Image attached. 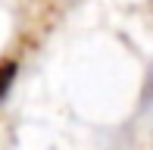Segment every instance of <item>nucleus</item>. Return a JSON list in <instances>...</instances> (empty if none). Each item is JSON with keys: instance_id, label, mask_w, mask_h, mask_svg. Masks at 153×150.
Segmentation results:
<instances>
[{"instance_id": "nucleus-1", "label": "nucleus", "mask_w": 153, "mask_h": 150, "mask_svg": "<svg viewBox=\"0 0 153 150\" xmlns=\"http://www.w3.org/2000/svg\"><path fill=\"white\" fill-rule=\"evenodd\" d=\"M13 78H16V63H13V59H6V63H0V100H3V94L10 91Z\"/></svg>"}]
</instances>
